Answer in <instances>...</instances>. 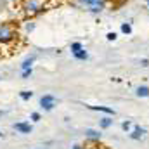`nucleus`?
Instances as JSON below:
<instances>
[{
  "instance_id": "8",
  "label": "nucleus",
  "mask_w": 149,
  "mask_h": 149,
  "mask_svg": "<svg viewBox=\"0 0 149 149\" xmlns=\"http://www.w3.org/2000/svg\"><path fill=\"white\" fill-rule=\"evenodd\" d=\"M73 56H74V59H78V61H85V59H88V52H87L85 49H81V50L74 52Z\"/></svg>"
},
{
  "instance_id": "13",
  "label": "nucleus",
  "mask_w": 149,
  "mask_h": 149,
  "mask_svg": "<svg viewBox=\"0 0 149 149\" xmlns=\"http://www.w3.org/2000/svg\"><path fill=\"white\" fill-rule=\"evenodd\" d=\"M19 95H21V99H23V101H30V99L33 97V92H30V90H23Z\"/></svg>"
},
{
  "instance_id": "24",
  "label": "nucleus",
  "mask_w": 149,
  "mask_h": 149,
  "mask_svg": "<svg viewBox=\"0 0 149 149\" xmlns=\"http://www.w3.org/2000/svg\"><path fill=\"white\" fill-rule=\"evenodd\" d=\"M12 2H17V0H12Z\"/></svg>"
},
{
  "instance_id": "11",
  "label": "nucleus",
  "mask_w": 149,
  "mask_h": 149,
  "mask_svg": "<svg viewBox=\"0 0 149 149\" xmlns=\"http://www.w3.org/2000/svg\"><path fill=\"white\" fill-rule=\"evenodd\" d=\"M121 33L123 35H130L132 33V24L130 23H121Z\"/></svg>"
},
{
  "instance_id": "9",
  "label": "nucleus",
  "mask_w": 149,
  "mask_h": 149,
  "mask_svg": "<svg viewBox=\"0 0 149 149\" xmlns=\"http://www.w3.org/2000/svg\"><path fill=\"white\" fill-rule=\"evenodd\" d=\"M33 61H35V57H33V56L26 57V59L23 61V64H21V70H30V68H31V64H33Z\"/></svg>"
},
{
  "instance_id": "1",
  "label": "nucleus",
  "mask_w": 149,
  "mask_h": 149,
  "mask_svg": "<svg viewBox=\"0 0 149 149\" xmlns=\"http://www.w3.org/2000/svg\"><path fill=\"white\" fill-rule=\"evenodd\" d=\"M17 38H19V31H17V26L12 21L0 23V49L14 45L17 42Z\"/></svg>"
},
{
  "instance_id": "15",
  "label": "nucleus",
  "mask_w": 149,
  "mask_h": 149,
  "mask_svg": "<svg viewBox=\"0 0 149 149\" xmlns=\"http://www.w3.org/2000/svg\"><path fill=\"white\" fill-rule=\"evenodd\" d=\"M121 128H123L125 132H128V130L132 128V123H130V121H123V123H121Z\"/></svg>"
},
{
  "instance_id": "16",
  "label": "nucleus",
  "mask_w": 149,
  "mask_h": 149,
  "mask_svg": "<svg viewBox=\"0 0 149 149\" xmlns=\"http://www.w3.org/2000/svg\"><path fill=\"white\" fill-rule=\"evenodd\" d=\"M106 38H108V40H109V42H114V40H116V38H118V35H116V33H114V31H109V33H108V35H106Z\"/></svg>"
},
{
  "instance_id": "6",
  "label": "nucleus",
  "mask_w": 149,
  "mask_h": 149,
  "mask_svg": "<svg viewBox=\"0 0 149 149\" xmlns=\"http://www.w3.org/2000/svg\"><path fill=\"white\" fill-rule=\"evenodd\" d=\"M14 128H16L17 132H21V134H30V132H31V125H30V123H23V121L16 123Z\"/></svg>"
},
{
  "instance_id": "22",
  "label": "nucleus",
  "mask_w": 149,
  "mask_h": 149,
  "mask_svg": "<svg viewBox=\"0 0 149 149\" xmlns=\"http://www.w3.org/2000/svg\"><path fill=\"white\" fill-rule=\"evenodd\" d=\"M146 3H148V7H149V0H146Z\"/></svg>"
},
{
  "instance_id": "25",
  "label": "nucleus",
  "mask_w": 149,
  "mask_h": 149,
  "mask_svg": "<svg viewBox=\"0 0 149 149\" xmlns=\"http://www.w3.org/2000/svg\"><path fill=\"white\" fill-rule=\"evenodd\" d=\"M0 78H2V76H0Z\"/></svg>"
},
{
  "instance_id": "21",
  "label": "nucleus",
  "mask_w": 149,
  "mask_h": 149,
  "mask_svg": "<svg viewBox=\"0 0 149 149\" xmlns=\"http://www.w3.org/2000/svg\"><path fill=\"white\" fill-rule=\"evenodd\" d=\"M73 149H81V146H74V148Z\"/></svg>"
},
{
  "instance_id": "18",
  "label": "nucleus",
  "mask_w": 149,
  "mask_h": 149,
  "mask_svg": "<svg viewBox=\"0 0 149 149\" xmlns=\"http://www.w3.org/2000/svg\"><path fill=\"white\" fill-rule=\"evenodd\" d=\"M33 30H35V23H31V21H30V23H26V31L30 33V31H33Z\"/></svg>"
},
{
  "instance_id": "17",
  "label": "nucleus",
  "mask_w": 149,
  "mask_h": 149,
  "mask_svg": "<svg viewBox=\"0 0 149 149\" xmlns=\"http://www.w3.org/2000/svg\"><path fill=\"white\" fill-rule=\"evenodd\" d=\"M31 73H33V70H31V68H30V70H23V78H30Z\"/></svg>"
},
{
  "instance_id": "14",
  "label": "nucleus",
  "mask_w": 149,
  "mask_h": 149,
  "mask_svg": "<svg viewBox=\"0 0 149 149\" xmlns=\"http://www.w3.org/2000/svg\"><path fill=\"white\" fill-rule=\"evenodd\" d=\"M70 49H71V54H74V52H78V50H81V49H83V45H81L80 42H73Z\"/></svg>"
},
{
  "instance_id": "19",
  "label": "nucleus",
  "mask_w": 149,
  "mask_h": 149,
  "mask_svg": "<svg viewBox=\"0 0 149 149\" xmlns=\"http://www.w3.org/2000/svg\"><path fill=\"white\" fill-rule=\"evenodd\" d=\"M139 63H141V66H144V68H148L149 66V59H141Z\"/></svg>"
},
{
  "instance_id": "2",
  "label": "nucleus",
  "mask_w": 149,
  "mask_h": 149,
  "mask_svg": "<svg viewBox=\"0 0 149 149\" xmlns=\"http://www.w3.org/2000/svg\"><path fill=\"white\" fill-rule=\"evenodd\" d=\"M21 12L24 17H35L47 9V0H19Z\"/></svg>"
},
{
  "instance_id": "5",
  "label": "nucleus",
  "mask_w": 149,
  "mask_h": 149,
  "mask_svg": "<svg viewBox=\"0 0 149 149\" xmlns=\"http://www.w3.org/2000/svg\"><path fill=\"white\" fill-rule=\"evenodd\" d=\"M87 108H88V109H92V111H101V113L109 114V116H114V109L106 108V106H90V104H87Z\"/></svg>"
},
{
  "instance_id": "23",
  "label": "nucleus",
  "mask_w": 149,
  "mask_h": 149,
  "mask_svg": "<svg viewBox=\"0 0 149 149\" xmlns=\"http://www.w3.org/2000/svg\"><path fill=\"white\" fill-rule=\"evenodd\" d=\"M0 137H2V132H0Z\"/></svg>"
},
{
  "instance_id": "20",
  "label": "nucleus",
  "mask_w": 149,
  "mask_h": 149,
  "mask_svg": "<svg viewBox=\"0 0 149 149\" xmlns=\"http://www.w3.org/2000/svg\"><path fill=\"white\" fill-rule=\"evenodd\" d=\"M31 120L33 121H40V114L38 113H31Z\"/></svg>"
},
{
  "instance_id": "3",
  "label": "nucleus",
  "mask_w": 149,
  "mask_h": 149,
  "mask_svg": "<svg viewBox=\"0 0 149 149\" xmlns=\"http://www.w3.org/2000/svg\"><path fill=\"white\" fill-rule=\"evenodd\" d=\"M40 106L45 109V111H50L54 106H56V99H54V95H43L42 99H40Z\"/></svg>"
},
{
  "instance_id": "7",
  "label": "nucleus",
  "mask_w": 149,
  "mask_h": 149,
  "mask_svg": "<svg viewBox=\"0 0 149 149\" xmlns=\"http://www.w3.org/2000/svg\"><path fill=\"white\" fill-rule=\"evenodd\" d=\"M135 95L137 97H149V87H144V85L137 87L135 88Z\"/></svg>"
},
{
  "instance_id": "4",
  "label": "nucleus",
  "mask_w": 149,
  "mask_h": 149,
  "mask_svg": "<svg viewBox=\"0 0 149 149\" xmlns=\"http://www.w3.org/2000/svg\"><path fill=\"white\" fill-rule=\"evenodd\" d=\"M146 134H148V132H146V128H142V127H135V128H134V132L130 134V137H132L134 141H141V139H144V137H146Z\"/></svg>"
},
{
  "instance_id": "10",
  "label": "nucleus",
  "mask_w": 149,
  "mask_h": 149,
  "mask_svg": "<svg viewBox=\"0 0 149 149\" xmlns=\"http://www.w3.org/2000/svg\"><path fill=\"white\" fill-rule=\"evenodd\" d=\"M85 135H87L88 139H92V141H99V139H101V134H99V132H95V130H87V132H85Z\"/></svg>"
},
{
  "instance_id": "12",
  "label": "nucleus",
  "mask_w": 149,
  "mask_h": 149,
  "mask_svg": "<svg viewBox=\"0 0 149 149\" xmlns=\"http://www.w3.org/2000/svg\"><path fill=\"white\" fill-rule=\"evenodd\" d=\"M111 125H113L111 118H102V120H101V128H109Z\"/></svg>"
}]
</instances>
